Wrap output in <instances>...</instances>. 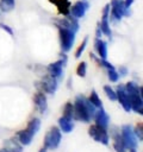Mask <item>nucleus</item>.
<instances>
[{
    "mask_svg": "<svg viewBox=\"0 0 143 152\" xmlns=\"http://www.w3.org/2000/svg\"><path fill=\"white\" fill-rule=\"evenodd\" d=\"M73 106H74V120L85 124H88L93 119L97 110V108L83 95H77L75 97Z\"/></svg>",
    "mask_w": 143,
    "mask_h": 152,
    "instance_id": "obj_1",
    "label": "nucleus"
},
{
    "mask_svg": "<svg viewBox=\"0 0 143 152\" xmlns=\"http://www.w3.org/2000/svg\"><path fill=\"white\" fill-rule=\"evenodd\" d=\"M125 90L130 99L131 110L142 115L143 114V89L137 83L130 81L125 83Z\"/></svg>",
    "mask_w": 143,
    "mask_h": 152,
    "instance_id": "obj_2",
    "label": "nucleus"
},
{
    "mask_svg": "<svg viewBox=\"0 0 143 152\" xmlns=\"http://www.w3.org/2000/svg\"><path fill=\"white\" fill-rule=\"evenodd\" d=\"M131 12L128 11L124 6L123 0H111L110 2V15H108V21L112 23H118L122 20L123 17L130 15Z\"/></svg>",
    "mask_w": 143,
    "mask_h": 152,
    "instance_id": "obj_3",
    "label": "nucleus"
},
{
    "mask_svg": "<svg viewBox=\"0 0 143 152\" xmlns=\"http://www.w3.org/2000/svg\"><path fill=\"white\" fill-rule=\"evenodd\" d=\"M35 87L37 90H41L43 93H46V94H50V95H54L57 90V87H58V81L56 78H54L52 76H50L48 72L45 75L42 76V78L39 81H36L35 82Z\"/></svg>",
    "mask_w": 143,
    "mask_h": 152,
    "instance_id": "obj_4",
    "label": "nucleus"
},
{
    "mask_svg": "<svg viewBox=\"0 0 143 152\" xmlns=\"http://www.w3.org/2000/svg\"><path fill=\"white\" fill-rule=\"evenodd\" d=\"M57 30H58V38H60V46H61V50L62 52L67 53L72 50L74 43H75V32L68 30V28H64V27H60V26H56Z\"/></svg>",
    "mask_w": 143,
    "mask_h": 152,
    "instance_id": "obj_5",
    "label": "nucleus"
},
{
    "mask_svg": "<svg viewBox=\"0 0 143 152\" xmlns=\"http://www.w3.org/2000/svg\"><path fill=\"white\" fill-rule=\"evenodd\" d=\"M67 62H68V57L67 55L63 52L61 55V58L57 59L56 62L54 63H50L48 66H46V71L50 76H52L54 78H56L58 82L62 81L63 78V75H64V68L67 65Z\"/></svg>",
    "mask_w": 143,
    "mask_h": 152,
    "instance_id": "obj_6",
    "label": "nucleus"
},
{
    "mask_svg": "<svg viewBox=\"0 0 143 152\" xmlns=\"http://www.w3.org/2000/svg\"><path fill=\"white\" fill-rule=\"evenodd\" d=\"M62 140V132L57 126H52L48 129L44 137V147L46 150H56Z\"/></svg>",
    "mask_w": 143,
    "mask_h": 152,
    "instance_id": "obj_7",
    "label": "nucleus"
},
{
    "mask_svg": "<svg viewBox=\"0 0 143 152\" xmlns=\"http://www.w3.org/2000/svg\"><path fill=\"white\" fill-rule=\"evenodd\" d=\"M120 137H122V140H123L126 150L136 148L138 146V139L136 138V135L133 133V127L130 124L122 126V128H120Z\"/></svg>",
    "mask_w": 143,
    "mask_h": 152,
    "instance_id": "obj_8",
    "label": "nucleus"
},
{
    "mask_svg": "<svg viewBox=\"0 0 143 152\" xmlns=\"http://www.w3.org/2000/svg\"><path fill=\"white\" fill-rule=\"evenodd\" d=\"M88 135L97 142H100L102 145H108L110 144V135L107 129L101 128L98 125H91L88 128Z\"/></svg>",
    "mask_w": 143,
    "mask_h": 152,
    "instance_id": "obj_9",
    "label": "nucleus"
},
{
    "mask_svg": "<svg viewBox=\"0 0 143 152\" xmlns=\"http://www.w3.org/2000/svg\"><path fill=\"white\" fill-rule=\"evenodd\" d=\"M55 21V25L56 26H60V27H64V28H68L73 32H77L79 28H80V25H79V19L74 18L73 15L68 14V15H63V18H57L54 20Z\"/></svg>",
    "mask_w": 143,
    "mask_h": 152,
    "instance_id": "obj_10",
    "label": "nucleus"
},
{
    "mask_svg": "<svg viewBox=\"0 0 143 152\" xmlns=\"http://www.w3.org/2000/svg\"><path fill=\"white\" fill-rule=\"evenodd\" d=\"M88 8H89V2L87 0H79V1L74 2L73 5H70L69 14L76 19H81L85 17Z\"/></svg>",
    "mask_w": 143,
    "mask_h": 152,
    "instance_id": "obj_11",
    "label": "nucleus"
},
{
    "mask_svg": "<svg viewBox=\"0 0 143 152\" xmlns=\"http://www.w3.org/2000/svg\"><path fill=\"white\" fill-rule=\"evenodd\" d=\"M116 94H117V101L120 103L123 109L126 113H130L131 112V104H130L129 95H128V93L125 90V84H118Z\"/></svg>",
    "mask_w": 143,
    "mask_h": 152,
    "instance_id": "obj_12",
    "label": "nucleus"
},
{
    "mask_svg": "<svg viewBox=\"0 0 143 152\" xmlns=\"http://www.w3.org/2000/svg\"><path fill=\"white\" fill-rule=\"evenodd\" d=\"M113 141V148L116 152H126V147L122 140L120 132L117 126H111L110 127V134H108Z\"/></svg>",
    "mask_w": 143,
    "mask_h": 152,
    "instance_id": "obj_13",
    "label": "nucleus"
},
{
    "mask_svg": "<svg viewBox=\"0 0 143 152\" xmlns=\"http://www.w3.org/2000/svg\"><path fill=\"white\" fill-rule=\"evenodd\" d=\"M33 103H35L36 109L41 114H44L48 110V99H46L45 93H43L41 90H37L33 95Z\"/></svg>",
    "mask_w": 143,
    "mask_h": 152,
    "instance_id": "obj_14",
    "label": "nucleus"
},
{
    "mask_svg": "<svg viewBox=\"0 0 143 152\" xmlns=\"http://www.w3.org/2000/svg\"><path fill=\"white\" fill-rule=\"evenodd\" d=\"M93 119H94L95 125H98V126H100L101 128H105V129L108 128V126H110V116H108V114L106 113V110L102 107L101 108H97Z\"/></svg>",
    "mask_w": 143,
    "mask_h": 152,
    "instance_id": "obj_15",
    "label": "nucleus"
},
{
    "mask_svg": "<svg viewBox=\"0 0 143 152\" xmlns=\"http://www.w3.org/2000/svg\"><path fill=\"white\" fill-rule=\"evenodd\" d=\"M4 147L8 152H23L24 146L17 140V138H10L4 140Z\"/></svg>",
    "mask_w": 143,
    "mask_h": 152,
    "instance_id": "obj_16",
    "label": "nucleus"
},
{
    "mask_svg": "<svg viewBox=\"0 0 143 152\" xmlns=\"http://www.w3.org/2000/svg\"><path fill=\"white\" fill-rule=\"evenodd\" d=\"M94 50L99 55V58H102V59L107 58V43L101 38L94 39Z\"/></svg>",
    "mask_w": 143,
    "mask_h": 152,
    "instance_id": "obj_17",
    "label": "nucleus"
},
{
    "mask_svg": "<svg viewBox=\"0 0 143 152\" xmlns=\"http://www.w3.org/2000/svg\"><path fill=\"white\" fill-rule=\"evenodd\" d=\"M49 1L56 6L60 14H62V15H68L69 14V8H70V5H72L69 0H49Z\"/></svg>",
    "mask_w": 143,
    "mask_h": 152,
    "instance_id": "obj_18",
    "label": "nucleus"
},
{
    "mask_svg": "<svg viewBox=\"0 0 143 152\" xmlns=\"http://www.w3.org/2000/svg\"><path fill=\"white\" fill-rule=\"evenodd\" d=\"M17 140L23 145V146H29L33 139V135H31L26 129H20L17 132V135H15Z\"/></svg>",
    "mask_w": 143,
    "mask_h": 152,
    "instance_id": "obj_19",
    "label": "nucleus"
},
{
    "mask_svg": "<svg viewBox=\"0 0 143 152\" xmlns=\"http://www.w3.org/2000/svg\"><path fill=\"white\" fill-rule=\"evenodd\" d=\"M57 122H58V128L61 129V132L70 133L74 129V122H73V120H68V119L61 116Z\"/></svg>",
    "mask_w": 143,
    "mask_h": 152,
    "instance_id": "obj_20",
    "label": "nucleus"
},
{
    "mask_svg": "<svg viewBox=\"0 0 143 152\" xmlns=\"http://www.w3.org/2000/svg\"><path fill=\"white\" fill-rule=\"evenodd\" d=\"M39 128H41V120H39L38 118H32V119L27 122V126H26L25 129H26L31 135L35 137V135L38 133Z\"/></svg>",
    "mask_w": 143,
    "mask_h": 152,
    "instance_id": "obj_21",
    "label": "nucleus"
},
{
    "mask_svg": "<svg viewBox=\"0 0 143 152\" xmlns=\"http://www.w3.org/2000/svg\"><path fill=\"white\" fill-rule=\"evenodd\" d=\"M62 116L68 120H74V106L70 101L66 102V104L63 106V115Z\"/></svg>",
    "mask_w": 143,
    "mask_h": 152,
    "instance_id": "obj_22",
    "label": "nucleus"
},
{
    "mask_svg": "<svg viewBox=\"0 0 143 152\" xmlns=\"http://www.w3.org/2000/svg\"><path fill=\"white\" fill-rule=\"evenodd\" d=\"M15 7V0H0V11L8 13Z\"/></svg>",
    "mask_w": 143,
    "mask_h": 152,
    "instance_id": "obj_23",
    "label": "nucleus"
},
{
    "mask_svg": "<svg viewBox=\"0 0 143 152\" xmlns=\"http://www.w3.org/2000/svg\"><path fill=\"white\" fill-rule=\"evenodd\" d=\"M87 99H88V101H89L95 108H101V107H102V102H101V100H100L98 93H97L94 89L91 91V94H89V96H88Z\"/></svg>",
    "mask_w": 143,
    "mask_h": 152,
    "instance_id": "obj_24",
    "label": "nucleus"
},
{
    "mask_svg": "<svg viewBox=\"0 0 143 152\" xmlns=\"http://www.w3.org/2000/svg\"><path fill=\"white\" fill-rule=\"evenodd\" d=\"M99 25H100V28H101L102 34H105L106 37L111 38V36H112V30H111V27H110V21H108V19H101V21H99Z\"/></svg>",
    "mask_w": 143,
    "mask_h": 152,
    "instance_id": "obj_25",
    "label": "nucleus"
},
{
    "mask_svg": "<svg viewBox=\"0 0 143 152\" xmlns=\"http://www.w3.org/2000/svg\"><path fill=\"white\" fill-rule=\"evenodd\" d=\"M87 43H88V36H85V38H83V40L81 42V44L77 46V49L75 50V53H74V57L75 58H80L81 57V55L83 53V51H85V49H86V46H87Z\"/></svg>",
    "mask_w": 143,
    "mask_h": 152,
    "instance_id": "obj_26",
    "label": "nucleus"
},
{
    "mask_svg": "<svg viewBox=\"0 0 143 152\" xmlns=\"http://www.w3.org/2000/svg\"><path fill=\"white\" fill-rule=\"evenodd\" d=\"M104 93L106 94V96H107V99H108L110 101H117V94H116V90H114L111 86H108V84L104 86Z\"/></svg>",
    "mask_w": 143,
    "mask_h": 152,
    "instance_id": "obj_27",
    "label": "nucleus"
},
{
    "mask_svg": "<svg viewBox=\"0 0 143 152\" xmlns=\"http://www.w3.org/2000/svg\"><path fill=\"white\" fill-rule=\"evenodd\" d=\"M87 74V63L85 61H82L81 63L77 64V68H76V75L80 76V77H85Z\"/></svg>",
    "mask_w": 143,
    "mask_h": 152,
    "instance_id": "obj_28",
    "label": "nucleus"
},
{
    "mask_svg": "<svg viewBox=\"0 0 143 152\" xmlns=\"http://www.w3.org/2000/svg\"><path fill=\"white\" fill-rule=\"evenodd\" d=\"M133 133H135L136 138L138 139V141H142V140H143V125H142V122H138V124L135 126Z\"/></svg>",
    "mask_w": 143,
    "mask_h": 152,
    "instance_id": "obj_29",
    "label": "nucleus"
},
{
    "mask_svg": "<svg viewBox=\"0 0 143 152\" xmlns=\"http://www.w3.org/2000/svg\"><path fill=\"white\" fill-rule=\"evenodd\" d=\"M107 77H108V80L111 82L116 83V82H118V80H119L120 76H119V74H118V71L116 69H108L107 70Z\"/></svg>",
    "mask_w": 143,
    "mask_h": 152,
    "instance_id": "obj_30",
    "label": "nucleus"
},
{
    "mask_svg": "<svg viewBox=\"0 0 143 152\" xmlns=\"http://www.w3.org/2000/svg\"><path fill=\"white\" fill-rule=\"evenodd\" d=\"M108 15H110V4H106L101 11V19H108Z\"/></svg>",
    "mask_w": 143,
    "mask_h": 152,
    "instance_id": "obj_31",
    "label": "nucleus"
},
{
    "mask_svg": "<svg viewBox=\"0 0 143 152\" xmlns=\"http://www.w3.org/2000/svg\"><path fill=\"white\" fill-rule=\"evenodd\" d=\"M0 28H1V30H4V31H6L10 36H13V30H12V27H11V26H8L7 24L0 23Z\"/></svg>",
    "mask_w": 143,
    "mask_h": 152,
    "instance_id": "obj_32",
    "label": "nucleus"
},
{
    "mask_svg": "<svg viewBox=\"0 0 143 152\" xmlns=\"http://www.w3.org/2000/svg\"><path fill=\"white\" fill-rule=\"evenodd\" d=\"M118 74H119V76H126L128 74H129V69L125 66V65H120L119 68H118Z\"/></svg>",
    "mask_w": 143,
    "mask_h": 152,
    "instance_id": "obj_33",
    "label": "nucleus"
},
{
    "mask_svg": "<svg viewBox=\"0 0 143 152\" xmlns=\"http://www.w3.org/2000/svg\"><path fill=\"white\" fill-rule=\"evenodd\" d=\"M102 36V32H101V28H100V25H99V21L97 24V28H95V38H101Z\"/></svg>",
    "mask_w": 143,
    "mask_h": 152,
    "instance_id": "obj_34",
    "label": "nucleus"
},
{
    "mask_svg": "<svg viewBox=\"0 0 143 152\" xmlns=\"http://www.w3.org/2000/svg\"><path fill=\"white\" fill-rule=\"evenodd\" d=\"M123 1H124V6H125V8H126L128 11H130L131 5L133 4V0H123Z\"/></svg>",
    "mask_w": 143,
    "mask_h": 152,
    "instance_id": "obj_35",
    "label": "nucleus"
},
{
    "mask_svg": "<svg viewBox=\"0 0 143 152\" xmlns=\"http://www.w3.org/2000/svg\"><path fill=\"white\" fill-rule=\"evenodd\" d=\"M38 152H48V150H46L45 147H42V148H41V150H39Z\"/></svg>",
    "mask_w": 143,
    "mask_h": 152,
    "instance_id": "obj_36",
    "label": "nucleus"
},
{
    "mask_svg": "<svg viewBox=\"0 0 143 152\" xmlns=\"http://www.w3.org/2000/svg\"><path fill=\"white\" fill-rule=\"evenodd\" d=\"M0 152H8V151H7V150H6V148H5V147H2V148H1V150H0Z\"/></svg>",
    "mask_w": 143,
    "mask_h": 152,
    "instance_id": "obj_37",
    "label": "nucleus"
},
{
    "mask_svg": "<svg viewBox=\"0 0 143 152\" xmlns=\"http://www.w3.org/2000/svg\"><path fill=\"white\" fill-rule=\"evenodd\" d=\"M129 152H137V151H136V148H131Z\"/></svg>",
    "mask_w": 143,
    "mask_h": 152,
    "instance_id": "obj_38",
    "label": "nucleus"
},
{
    "mask_svg": "<svg viewBox=\"0 0 143 152\" xmlns=\"http://www.w3.org/2000/svg\"><path fill=\"white\" fill-rule=\"evenodd\" d=\"M0 12H1V11H0Z\"/></svg>",
    "mask_w": 143,
    "mask_h": 152,
    "instance_id": "obj_39",
    "label": "nucleus"
}]
</instances>
